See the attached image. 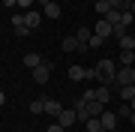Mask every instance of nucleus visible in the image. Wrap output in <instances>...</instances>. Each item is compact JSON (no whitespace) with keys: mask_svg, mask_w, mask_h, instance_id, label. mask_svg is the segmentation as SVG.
I'll return each mask as SVG.
<instances>
[{"mask_svg":"<svg viewBox=\"0 0 135 132\" xmlns=\"http://www.w3.org/2000/svg\"><path fill=\"white\" fill-rule=\"evenodd\" d=\"M93 69H96V81L102 87H111V84L117 81V63L114 60H99Z\"/></svg>","mask_w":135,"mask_h":132,"instance_id":"nucleus-1","label":"nucleus"},{"mask_svg":"<svg viewBox=\"0 0 135 132\" xmlns=\"http://www.w3.org/2000/svg\"><path fill=\"white\" fill-rule=\"evenodd\" d=\"M117 87H126V84H135V66H120L117 69Z\"/></svg>","mask_w":135,"mask_h":132,"instance_id":"nucleus-2","label":"nucleus"},{"mask_svg":"<svg viewBox=\"0 0 135 132\" xmlns=\"http://www.w3.org/2000/svg\"><path fill=\"white\" fill-rule=\"evenodd\" d=\"M30 72H33V81H36V84H45V81L51 78V63L42 60V63H39L36 69H30Z\"/></svg>","mask_w":135,"mask_h":132,"instance_id":"nucleus-3","label":"nucleus"},{"mask_svg":"<svg viewBox=\"0 0 135 132\" xmlns=\"http://www.w3.org/2000/svg\"><path fill=\"white\" fill-rule=\"evenodd\" d=\"M75 120H78V114H75V108H72V111H69V108H63V111L57 114V123H60L63 129H69V126H72Z\"/></svg>","mask_w":135,"mask_h":132,"instance_id":"nucleus-4","label":"nucleus"},{"mask_svg":"<svg viewBox=\"0 0 135 132\" xmlns=\"http://www.w3.org/2000/svg\"><path fill=\"white\" fill-rule=\"evenodd\" d=\"M99 120H102V129H117V120H120V117H117V111L111 108V111H102L99 114Z\"/></svg>","mask_w":135,"mask_h":132,"instance_id":"nucleus-5","label":"nucleus"},{"mask_svg":"<svg viewBox=\"0 0 135 132\" xmlns=\"http://www.w3.org/2000/svg\"><path fill=\"white\" fill-rule=\"evenodd\" d=\"M111 30H114V24H111L108 18H102V21H96L93 33H96V36H102V39H111Z\"/></svg>","mask_w":135,"mask_h":132,"instance_id":"nucleus-6","label":"nucleus"},{"mask_svg":"<svg viewBox=\"0 0 135 132\" xmlns=\"http://www.w3.org/2000/svg\"><path fill=\"white\" fill-rule=\"evenodd\" d=\"M12 30H15V36H27V33H30V27L24 24V12L12 18Z\"/></svg>","mask_w":135,"mask_h":132,"instance_id":"nucleus-7","label":"nucleus"},{"mask_svg":"<svg viewBox=\"0 0 135 132\" xmlns=\"http://www.w3.org/2000/svg\"><path fill=\"white\" fill-rule=\"evenodd\" d=\"M84 108H87V117H99V114L105 111V105H102L99 99H90V102L84 99Z\"/></svg>","mask_w":135,"mask_h":132,"instance_id":"nucleus-8","label":"nucleus"},{"mask_svg":"<svg viewBox=\"0 0 135 132\" xmlns=\"http://www.w3.org/2000/svg\"><path fill=\"white\" fill-rule=\"evenodd\" d=\"M39 21H42V15H39L36 9H27V12H24V24H27L30 30H36V27H39Z\"/></svg>","mask_w":135,"mask_h":132,"instance_id":"nucleus-9","label":"nucleus"},{"mask_svg":"<svg viewBox=\"0 0 135 132\" xmlns=\"http://www.w3.org/2000/svg\"><path fill=\"white\" fill-rule=\"evenodd\" d=\"M78 42H81V45H87V48H90V36H93V30H87V27H78ZM81 45H78V48H81Z\"/></svg>","mask_w":135,"mask_h":132,"instance_id":"nucleus-10","label":"nucleus"},{"mask_svg":"<svg viewBox=\"0 0 135 132\" xmlns=\"http://www.w3.org/2000/svg\"><path fill=\"white\" fill-rule=\"evenodd\" d=\"M60 111H63V105L57 102V99H45V114H54V117H57Z\"/></svg>","mask_w":135,"mask_h":132,"instance_id":"nucleus-11","label":"nucleus"},{"mask_svg":"<svg viewBox=\"0 0 135 132\" xmlns=\"http://www.w3.org/2000/svg\"><path fill=\"white\" fill-rule=\"evenodd\" d=\"M63 51H78V45H81V42H78V36H63Z\"/></svg>","mask_w":135,"mask_h":132,"instance_id":"nucleus-12","label":"nucleus"},{"mask_svg":"<svg viewBox=\"0 0 135 132\" xmlns=\"http://www.w3.org/2000/svg\"><path fill=\"white\" fill-rule=\"evenodd\" d=\"M39 63H42V57H39L36 51H27V54H24V66H30V69H36Z\"/></svg>","mask_w":135,"mask_h":132,"instance_id":"nucleus-13","label":"nucleus"},{"mask_svg":"<svg viewBox=\"0 0 135 132\" xmlns=\"http://www.w3.org/2000/svg\"><path fill=\"white\" fill-rule=\"evenodd\" d=\"M117 90H120L123 102H132V99H135V84H126V87H117Z\"/></svg>","mask_w":135,"mask_h":132,"instance_id":"nucleus-14","label":"nucleus"},{"mask_svg":"<svg viewBox=\"0 0 135 132\" xmlns=\"http://www.w3.org/2000/svg\"><path fill=\"white\" fill-rule=\"evenodd\" d=\"M69 78H72V81L87 78V69H84V66H69Z\"/></svg>","mask_w":135,"mask_h":132,"instance_id":"nucleus-15","label":"nucleus"},{"mask_svg":"<svg viewBox=\"0 0 135 132\" xmlns=\"http://www.w3.org/2000/svg\"><path fill=\"white\" fill-rule=\"evenodd\" d=\"M42 15H45V18H57V15H60V6L51 0L48 6H42Z\"/></svg>","mask_w":135,"mask_h":132,"instance_id":"nucleus-16","label":"nucleus"},{"mask_svg":"<svg viewBox=\"0 0 135 132\" xmlns=\"http://www.w3.org/2000/svg\"><path fill=\"white\" fill-rule=\"evenodd\" d=\"M120 66H135V51H120Z\"/></svg>","mask_w":135,"mask_h":132,"instance_id":"nucleus-17","label":"nucleus"},{"mask_svg":"<svg viewBox=\"0 0 135 132\" xmlns=\"http://www.w3.org/2000/svg\"><path fill=\"white\" fill-rule=\"evenodd\" d=\"M132 21H135L132 9H123V12H120V21H117V24H123V27H132Z\"/></svg>","mask_w":135,"mask_h":132,"instance_id":"nucleus-18","label":"nucleus"},{"mask_svg":"<svg viewBox=\"0 0 135 132\" xmlns=\"http://www.w3.org/2000/svg\"><path fill=\"white\" fill-rule=\"evenodd\" d=\"M117 42H120V48H123V51H135V39H132V33H126L123 39H117Z\"/></svg>","mask_w":135,"mask_h":132,"instance_id":"nucleus-19","label":"nucleus"},{"mask_svg":"<svg viewBox=\"0 0 135 132\" xmlns=\"http://www.w3.org/2000/svg\"><path fill=\"white\" fill-rule=\"evenodd\" d=\"M93 6H96L99 15H108L111 12V3H108V0H93Z\"/></svg>","mask_w":135,"mask_h":132,"instance_id":"nucleus-20","label":"nucleus"},{"mask_svg":"<svg viewBox=\"0 0 135 132\" xmlns=\"http://www.w3.org/2000/svg\"><path fill=\"white\" fill-rule=\"evenodd\" d=\"M30 114H45V99H36V102H30Z\"/></svg>","mask_w":135,"mask_h":132,"instance_id":"nucleus-21","label":"nucleus"},{"mask_svg":"<svg viewBox=\"0 0 135 132\" xmlns=\"http://www.w3.org/2000/svg\"><path fill=\"white\" fill-rule=\"evenodd\" d=\"M126 33H129V27H123V24H114V30H111V36H114V39H123Z\"/></svg>","mask_w":135,"mask_h":132,"instance_id":"nucleus-22","label":"nucleus"},{"mask_svg":"<svg viewBox=\"0 0 135 132\" xmlns=\"http://www.w3.org/2000/svg\"><path fill=\"white\" fill-rule=\"evenodd\" d=\"M96 99H99L102 105H105L108 99H111V90H108V87H99V90H96Z\"/></svg>","mask_w":135,"mask_h":132,"instance_id":"nucleus-23","label":"nucleus"},{"mask_svg":"<svg viewBox=\"0 0 135 132\" xmlns=\"http://www.w3.org/2000/svg\"><path fill=\"white\" fill-rule=\"evenodd\" d=\"M102 129V120L99 117H90V120H87V132H99Z\"/></svg>","mask_w":135,"mask_h":132,"instance_id":"nucleus-24","label":"nucleus"},{"mask_svg":"<svg viewBox=\"0 0 135 132\" xmlns=\"http://www.w3.org/2000/svg\"><path fill=\"white\" fill-rule=\"evenodd\" d=\"M108 3H111V9H117V12L129 9V0H108Z\"/></svg>","mask_w":135,"mask_h":132,"instance_id":"nucleus-25","label":"nucleus"},{"mask_svg":"<svg viewBox=\"0 0 135 132\" xmlns=\"http://www.w3.org/2000/svg\"><path fill=\"white\" fill-rule=\"evenodd\" d=\"M114 111H117V117H129V114H132V105H129V102H123L120 108H114Z\"/></svg>","mask_w":135,"mask_h":132,"instance_id":"nucleus-26","label":"nucleus"},{"mask_svg":"<svg viewBox=\"0 0 135 132\" xmlns=\"http://www.w3.org/2000/svg\"><path fill=\"white\" fill-rule=\"evenodd\" d=\"M108 39H102V36H96V33H93L90 36V48H99V45H105Z\"/></svg>","mask_w":135,"mask_h":132,"instance_id":"nucleus-27","label":"nucleus"},{"mask_svg":"<svg viewBox=\"0 0 135 132\" xmlns=\"http://www.w3.org/2000/svg\"><path fill=\"white\" fill-rule=\"evenodd\" d=\"M105 18H108V21H111V24H117V21H120V12H117V9H111V12H108V15H105Z\"/></svg>","mask_w":135,"mask_h":132,"instance_id":"nucleus-28","label":"nucleus"},{"mask_svg":"<svg viewBox=\"0 0 135 132\" xmlns=\"http://www.w3.org/2000/svg\"><path fill=\"white\" fill-rule=\"evenodd\" d=\"M48 132H66V129H63L60 123H51V126H48Z\"/></svg>","mask_w":135,"mask_h":132,"instance_id":"nucleus-29","label":"nucleus"},{"mask_svg":"<svg viewBox=\"0 0 135 132\" xmlns=\"http://www.w3.org/2000/svg\"><path fill=\"white\" fill-rule=\"evenodd\" d=\"M33 3H36V0H18V6H24V9H30Z\"/></svg>","mask_w":135,"mask_h":132,"instance_id":"nucleus-30","label":"nucleus"},{"mask_svg":"<svg viewBox=\"0 0 135 132\" xmlns=\"http://www.w3.org/2000/svg\"><path fill=\"white\" fill-rule=\"evenodd\" d=\"M15 3H18V0H3V6H9V9H12Z\"/></svg>","mask_w":135,"mask_h":132,"instance_id":"nucleus-31","label":"nucleus"},{"mask_svg":"<svg viewBox=\"0 0 135 132\" xmlns=\"http://www.w3.org/2000/svg\"><path fill=\"white\" fill-rule=\"evenodd\" d=\"M0 105H6V93L3 90H0Z\"/></svg>","mask_w":135,"mask_h":132,"instance_id":"nucleus-32","label":"nucleus"},{"mask_svg":"<svg viewBox=\"0 0 135 132\" xmlns=\"http://www.w3.org/2000/svg\"><path fill=\"white\" fill-rule=\"evenodd\" d=\"M36 3H39V6H48V3H51V0H36Z\"/></svg>","mask_w":135,"mask_h":132,"instance_id":"nucleus-33","label":"nucleus"},{"mask_svg":"<svg viewBox=\"0 0 135 132\" xmlns=\"http://www.w3.org/2000/svg\"><path fill=\"white\" fill-rule=\"evenodd\" d=\"M129 120H132V126H135V111H132V114H129Z\"/></svg>","mask_w":135,"mask_h":132,"instance_id":"nucleus-34","label":"nucleus"},{"mask_svg":"<svg viewBox=\"0 0 135 132\" xmlns=\"http://www.w3.org/2000/svg\"><path fill=\"white\" fill-rule=\"evenodd\" d=\"M129 9H132V15H135V3H129Z\"/></svg>","mask_w":135,"mask_h":132,"instance_id":"nucleus-35","label":"nucleus"},{"mask_svg":"<svg viewBox=\"0 0 135 132\" xmlns=\"http://www.w3.org/2000/svg\"><path fill=\"white\" fill-rule=\"evenodd\" d=\"M129 3H135V0H129Z\"/></svg>","mask_w":135,"mask_h":132,"instance_id":"nucleus-36","label":"nucleus"},{"mask_svg":"<svg viewBox=\"0 0 135 132\" xmlns=\"http://www.w3.org/2000/svg\"><path fill=\"white\" fill-rule=\"evenodd\" d=\"M132 39H135V33H132Z\"/></svg>","mask_w":135,"mask_h":132,"instance_id":"nucleus-37","label":"nucleus"},{"mask_svg":"<svg viewBox=\"0 0 135 132\" xmlns=\"http://www.w3.org/2000/svg\"><path fill=\"white\" fill-rule=\"evenodd\" d=\"M66 132H69V129H66Z\"/></svg>","mask_w":135,"mask_h":132,"instance_id":"nucleus-38","label":"nucleus"}]
</instances>
